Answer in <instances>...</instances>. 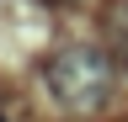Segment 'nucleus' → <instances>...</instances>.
<instances>
[{
  "label": "nucleus",
  "mask_w": 128,
  "mask_h": 122,
  "mask_svg": "<svg viewBox=\"0 0 128 122\" xmlns=\"http://www.w3.org/2000/svg\"><path fill=\"white\" fill-rule=\"evenodd\" d=\"M43 85H48V96L64 112L96 117L118 96V58L102 53V48H91V42H70V48H59L43 64Z\"/></svg>",
  "instance_id": "f257e3e1"
},
{
  "label": "nucleus",
  "mask_w": 128,
  "mask_h": 122,
  "mask_svg": "<svg viewBox=\"0 0 128 122\" xmlns=\"http://www.w3.org/2000/svg\"><path fill=\"white\" fill-rule=\"evenodd\" d=\"M54 5H70V0H54Z\"/></svg>",
  "instance_id": "f03ea898"
},
{
  "label": "nucleus",
  "mask_w": 128,
  "mask_h": 122,
  "mask_svg": "<svg viewBox=\"0 0 128 122\" xmlns=\"http://www.w3.org/2000/svg\"><path fill=\"white\" fill-rule=\"evenodd\" d=\"M0 122H6V117H0Z\"/></svg>",
  "instance_id": "7ed1b4c3"
}]
</instances>
